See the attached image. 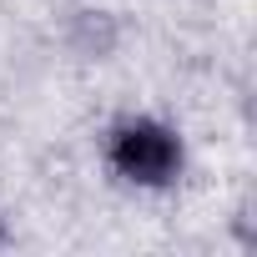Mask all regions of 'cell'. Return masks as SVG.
<instances>
[{"label":"cell","instance_id":"obj_1","mask_svg":"<svg viewBox=\"0 0 257 257\" xmlns=\"http://www.w3.org/2000/svg\"><path fill=\"white\" fill-rule=\"evenodd\" d=\"M111 167L126 182H142V187H167L182 167V142L167 132L162 121H121L111 132Z\"/></svg>","mask_w":257,"mask_h":257},{"label":"cell","instance_id":"obj_2","mask_svg":"<svg viewBox=\"0 0 257 257\" xmlns=\"http://www.w3.org/2000/svg\"><path fill=\"white\" fill-rule=\"evenodd\" d=\"M0 237H6V232H0Z\"/></svg>","mask_w":257,"mask_h":257}]
</instances>
